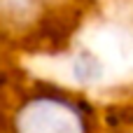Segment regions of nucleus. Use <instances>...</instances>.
<instances>
[{
    "label": "nucleus",
    "mask_w": 133,
    "mask_h": 133,
    "mask_svg": "<svg viewBox=\"0 0 133 133\" xmlns=\"http://www.w3.org/2000/svg\"><path fill=\"white\" fill-rule=\"evenodd\" d=\"M14 133H87V119L61 96H33L14 115Z\"/></svg>",
    "instance_id": "f257e3e1"
},
{
    "label": "nucleus",
    "mask_w": 133,
    "mask_h": 133,
    "mask_svg": "<svg viewBox=\"0 0 133 133\" xmlns=\"http://www.w3.org/2000/svg\"><path fill=\"white\" fill-rule=\"evenodd\" d=\"M98 75H101V65H98L96 58H91V56H79V58L75 61V77H77V79L89 82V79H96Z\"/></svg>",
    "instance_id": "f03ea898"
}]
</instances>
